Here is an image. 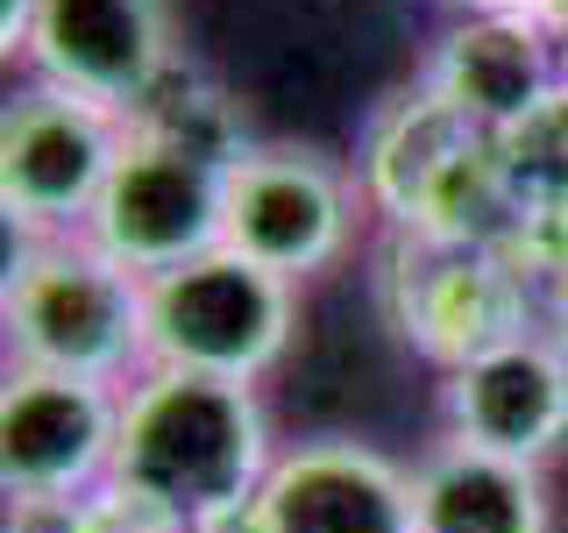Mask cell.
I'll list each match as a JSON object with an SVG mask.
<instances>
[{
  "instance_id": "6da1fadb",
  "label": "cell",
  "mask_w": 568,
  "mask_h": 533,
  "mask_svg": "<svg viewBox=\"0 0 568 533\" xmlns=\"http://www.w3.org/2000/svg\"><path fill=\"white\" fill-rule=\"evenodd\" d=\"M271 462L277 441L256 384L185 378V370H142L135 384H121V441L106 484H129L178 520H200L256 497Z\"/></svg>"
},
{
  "instance_id": "7a4b0ae2",
  "label": "cell",
  "mask_w": 568,
  "mask_h": 533,
  "mask_svg": "<svg viewBox=\"0 0 568 533\" xmlns=\"http://www.w3.org/2000/svg\"><path fill=\"white\" fill-rule=\"evenodd\" d=\"M0 328H8V370H58L114 391L142 378V278L85 235L14 242Z\"/></svg>"
},
{
  "instance_id": "3957f363",
  "label": "cell",
  "mask_w": 568,
  "mask_h": 533,
  "mask_svg": "<svg viewBox=\"0 0 568 533\" xmlns=\"http://www.w3.org/2000/svg\"><path fill=\"white\" fill-rule=\"evenodd\" d=\"M298 334V284L256 271L235 249L142 278V370L256 384L284 363Z\"/></svg>"
},
{
  "instance_id": "277c9868",
  "label": "cell",
  "mask_w": 568,
  "mask_h": 533,
  "mask_svg": "<svg viewBox=\"0 0 568 533\" xmlns=\"http://www.w3.org/2000/svg\"><path fill=\"white\" fill-rule=\"evenodd\" d=\"M363 207V171H348L342 157L313 150V142H248L227 164L221 249H235L284 284H306L348 257Z\"/></svg>"
},
{
  "instance_id": "5b68a950",
  "label": "cell",
  "mask_w": 568,
  "mask_h": 533,
  "mask_svg": "<svg viewBox=\"0 0 568 533\" xmlns=\"http://www.w3.org/2000/svg\"><path fill=\"white\" fill-rule=\"evenodd\" d=\"M227 164L185 135H164L150 121H129L106 192L85 221V242L106 249L121 271L164 278L178 263L221 249V213H227Z\"/></svg>"
},
{
  "instance_id": "8992f818",
  "label": "cell",
  "mask_w": 568,
  "mask_h": 533,
  "mask_svg": "<svg viewBox=\"0 0 568 533\" xmlns=\"http://www.w3.org/2000/svg\"><path fill=\"white\" fill-rule=\"evenodd\" d=\"M129 121L106 107L22 79L0 107V213L14 242L85 235L106 171H114Z\"/></svg>"
},
{
  "instance_id": "52a82bcc",
  "label": "cell",
  "mask_w": 568,
  "mask_h": 533,
  "mask_svg": "<svg viewBox=\"0 0 568 533\" xmlns=\"http://www.w3.org/2000/svg\"><path fill=\"white\" fill-rule=\"evenodd\" d=\"M384 306L390 328L440 370L469 363L511 334L540 328V284L505 242H434V235H398L384 271Z\"/></svg>"
},
{
  "instance_id": "ba28073f",
  "label": "cell",
  "mask_w": 568,
  "mask_h": 533,
  "mask_svg": "<svg viewBox=\"0 0 568 533\" xmlns=\"http://www.w3.org/2000/svg\"><path fill=\"white\" fill-rule=\"evenodd\" d=\"M14 58L22 79L79 93L121 121H135L185 64L171 0H36Z\"/></svg>"
},
{
  "instance_id": "9c48e42d",
  "label": "cell",
  "mask_w": 568,
  "mask_h": 533,
  "mask_svg": "<svg viewBox=\"0 0 568 533\" xmlns=\"http://www.w3.org/2000/svg\"><path fill=\"white\" fill-rule=\"evenodd\" d=\"M121 391L58 370H8L0 391V484L14 512H71L114 476Z\"/></svg>"
},
{
  "instance_id": "30bf717a",
  "label": "cell",
  "mask_w": 568,
  "mask_h": 533,
  "mask_svg": "<svg viewBox=\"0 0 568 533\" xmlns=\"http://www.w3.org/2000/svg\"><path fill=\"white\" fill-rule=\"evenodd\" d=\"M419 86L490 142H519L568 100V58L555 43V22H540V14L462 8L440 29Z\"/></svg>"
},
{
  "instance_id": "8fae6325",
  "label": "cell",
  "mask_w": 568,
  "mask_h": 533,
  "mask_svg": "<svg viewBox=\"0 0 568 533\" xmlns=\"http://www.w3.org/2000/svg\"><path fill=\"white\" fill-rule=\"evenodd\" d=\"M440 441L547 470L568 449V349L532 328L440 370Z\"/></svg>"
},
{
  "instance_id": "7c38bea8",
  "label": "cell",
  "mask_w": 568,
  "mask_h": 533,
  "mask_svg": "<svg viewBox=\"0 0 568 533\" xmlns=\"http://www.w3.org/2000/svg\"><path fill=\"white\" fill-rule=\"evenodd\" d=\"M271 533H413V470L348 434L277 449L263 476Z\"/></svg>"
},
{
  "instance_id": "4fadbf2b",
  "label": "cell",
  "mask_w": 568,
  "mask_h": 533,
  "mask_svg": "<svg viewBox=\"0 0 568 533\" xmlns=\"http://www.w3.org/2000/svg\"><path fill=\"white\" fill-rule=\"evenodd\" d=\"M547 476L462 441H434L413 462V533H547Z\"/></svg>"
},
{
  "instance_id": "5bb4252c",
  "label": "cell",
  "mask_w": 568,
  "mask_h": 533,
  "mask_svg": "<svg viewBox=\"0 0 568 533\" xmlns=\"http://www.w3.org/2000/svg\"><path fill=\"white\" fill-rule=\"evenodd\" d=\"M64 533H192V520L164 512L156 497H142L129 484H100L93 497H79L71 512H58Z\"/></svg>"
},
{
  "instance_id": "9a60e30c",
  "label": "cell",
  "mask_w": 568,
  "mask_h": 533,
  "mask_svg": "<svg viewBox=\"0 0 568 533\" xmlns=\"http://www.w3.org/2000/svg\"><path fill=\"white\" fill-rule=\"evenodd\" d=\"M192 533H271V512H263V491L242 497V505H221V512H200Z\"/></svg>"
},
{
  "instance_id": "2e32d148",
  "label": "cell",
  "mask_w": 568,
  "mask_h": 533,
  "mask_svg": "<svg viewBox=\"0 0 568 533\" xmlns=\"http://www.w3.org/2000/svg\"><path fill=\"white\" fill-rule=\"evenodd\" d=\"M540 328H547V334H555V342L568 349V263H561V271L540 284Z\"/></svg>"
},
{
  "instance_id": "e0dca14e",
  "label": "cell",
  "mask_w": 568,
  "mask_h": 533,
  "mask_svg": "<svg viewBox=\"0 0 568 533\" xmlns=\"http://www.w3.org/2000/svg\"><path fill=\"white\" fill-rule=\"evenodd\" d=\"M462 8H505V14H540V22H561L568 0H462Z\"/></svg>"
},
{
  "instance_id": "ac0fdd59",
  "label": "cell",
  "mask_w": 568,
  "mask_h": 533,
  "mask_svg": "<svg viewBox=\"0 0 568 533\" xmlns=\"http://www.w3.org/2000/svg\"><path fill=\"white\" fill-rule=\"evenodd\" d=\"M8 533H64V520H58V512H14Z\"/></svg>"
}]
</instances>
